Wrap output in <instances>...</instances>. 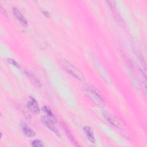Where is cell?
Here are the masks:
<instances>
[{
	"instance_id": "8992f818",
	"label": "cell",
	"mask_w": 147,
	"mask_h": 147,
	"mask_svg": "<svg viewBox=\"0 0 147 147\" xmlns=\"http://www.w3.org/2000/svg\"><path fill=\"white\" fill-rule=\"evenodd\" d=\"M83 131L88 139V140L91 142V143H94L95 142V138L93 134V131L91 129V128L90 126H86L83 127Z\"/></svg>"
},
{
	"instance_id": "52a82bcc",
	"label": "cell",
	"mask_w": 147,
	"mask_h": 147,
	"mask_svg": "<svg viewBox=\"0 0 147 147\" xmlns=\"http://www.w3.org/2000/svg\"><path fill=\"white\" fill-rule=\"evenodd\" d=\"M102 114L103 115V116L105 117V118L112 125H114V126H118L119 125V122L117 120V119L111 114H110L109 113L107 112V111H103Z\"/></svg>"
},
{
	"instance_id": "3957f363",
	"label": "cell",
	"mask_w": 147,
	"mask_h": 147,
	"mask_svg": "<svg viewBox=\"0 0 147 147\" xmlns=\"http://www.w3.org/2000/svg\"><path fill=\"white\" fill-rule=\"evenodd\" d=\"M13 12L14 15L16 17V18L20 22V24L22 26L26 27L27 26V25H28V22H27V21H26L25 17L22 14V13L16 7H13Z\"/></svg>"
},
{
	"instance_id": "6da1fadb",
	"label": "cell",
	"mask_w": 147,
	"mask_h": 147,
	"mask_svg": "<svg viewBox=\"0 0 147 147\" xmlns=\"http://www.w3.org/2000/svg\"><path fill=\"white\" fill-rule=\"evenodd\" d=\"M61 63L64 69L69 74L73 75L80 80H83L84 79V77L83 74L80 72V71L76 68L75 66L72 65L71 63L64 60H63Z\"/></svg>"
},
{
	"instance_id": "277c9868",
	"label": "cell",
	"mask_w": 147,
	"mask_h": 147,
	"mask_svg": "<svg viewBox=\"0 0 147 147\" xmlns=\"http://www.w3.org/2000/svg\"><path fill=\"white\" fill-rule=\"evenodd\" d=\"M21 130L23 133L27 137H32L35 136V132L34 130L31 129L25 122H22L20 124Z\"/></svg>"
},
{
	"instance_id": "5b68a950",
	"label": "cell",
	"mask_w": 147,
	"mask_h": 147,
	"mask_svg": "<svg viewBox=\"0 0 147 147\" xmlns=\"http://www.w3.org/2000/svg\"><path fill=\"white\" fill-rule=\"evenodd\" d=\"M41 121H42V123L46 126H47L50 130L53 131L56 134L59 135V131L57 130V129L56 128V127L54 126V124H53V123H55V122H53L52 121L49 119L47 117H42L41 118Z\"/></svg>"
},
{
	"instance_id": "9c48e42d",
	"label": "cell",
	"mask_w": 147,
	"mask_h": 147,
	"mask_svg": "<svg viewBox=\"0 0 147 147\" xmlns=\"http://www.w3.org/2000/svg\"><path fill=\"white\" fill-rule=\"evenodd\" d=\"M26 74L27 75V76L29 78V79L32 80V82L35 84L36 86H40V82H38V80L37 79V78L31 73H29V72H26Z\"/></svg>"
},
{
	"instance_id": "30bf717a",
	"label": "cell",
	"mask_w": 147,
	"mask_h": 147,
	"mask_svg": "<svg viewBox=\"0 0 147 147\" xmlns=\"http://www.w3.org/2000/svg\"><path fill=\"white\" fill-rule=\"evenodd\" d=\"M88 91L90 92V93H91V94H92V95L93 96H94V97H95V98L98 100H99V102H103V99L102 98V97L96 92H95L94 90H93L91 88H88Z\"/></svg>"
},
{
	"instance_id": "8fae6325",
	"label": "cell",
	"mask_w": 147,
	"mask_h": 147,
	"mask_svg": "<svg viewBox=\"0 0 147 147\" xmlns=\"http://www.w3.org/2000/svg\"><path fill=\"white\" fill-rule=\"evenodd\" d=\"M32 145L34 147H40L44 146L42 142L39 140H34L32 143Z\"/></svg>"
},
{
	"instance_id": "7c38bea8",
	"label": "cell",
	"mask_w": 147,
	"mask_h": 147,
	"mask_svg": "<svg viewBox=\"0 0 147 147\" xmlns=\"http://www.w3.org/2000/svg\"><path fill=\"white\" fill-rule=\"evenodd\" d=\"M7 61H8L9 63H10V64H12V65L16 66V67L20 68L19 64H18L17 61H16L14 60L11 59H7Z\"/></svg>"
},
{
	"instance_id": "7a4b0ae2",
	"label": "cell",
	"mask_w": 147,
	"mask_h": 147,
	"mask_svg": "<svg viewBox=\"0 0 147 147\" xmlns=\"http://www.w3.org/2000/svg\"><path fill=\"white\" fill-rule=\"evenodd\" d=\"M27 107L28 109L33 113V114H37L40 112V108L38 105L36 100V99L33 97H30L29 100L27 102Z\"/></svg>"
},
{
	"instance_id": "ba28073f",
	"label": "cell",
	"mask_w": 147,
	"mask_h": 147,
	"mask_svg": "<svg viewBox=\"0 0 147 147\" xmlns=\"http://www.w3.org/2000/svg\"><path fill=\"white\" fill-rule=\"evenodd\" d=\"M42 110L47 114V117H48L49 119L52 121L53 122H56L57 119H56L55 116L53 115L52 112L51 111V110L47 106L43 107Z\"/></svg>"
}]
</instances>
